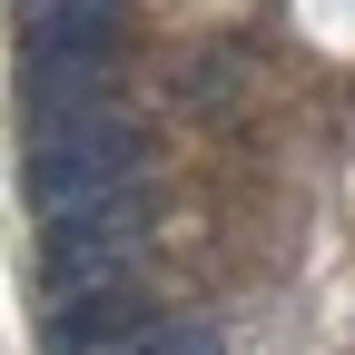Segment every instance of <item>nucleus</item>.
<instances>
[{
  "instance_id": "obj_1",
  "label": "nucleus",
  "mask_w": 355,
  "mask_h": 355,
  "mask_svg": "<svg viewBox=\"0 0 355 355\" xmlns=\"http://www.w3.org/2000/svg\"><path fill=\"white\" fill-rule=\"evenodd\" d=\"M139 158H148V139H139L128 119H109V109H60V119L30 128L20 188H30L40 217H50V207H79V198L128 188V178H139Z\"/></svg>"
},
{
  "instance_id": "obj_2",
  "label": "nucleus",
  "mask_w": 355,
  "mask_h": 355,
  "mask_svg": "<svg viewBox=\"0 0 355 355\" xmlns=\"http://www.w3.org/2000/svg\"><path fill=\"white\" fill-rule=\"evenodd\" d=\"M139 237V198L109 188V198H79V207H50L40 217V277H50V306L79 296V286H109V266Z\"/></svg>"
},
{
  "instance_id": "obj_3",
  "label": "nucleus",
  "mask_w": 355,
  "mask_h": 355,
  "mask_svg": "<svg viewBox=\"0 0 355 355\" xmlns=\"http://www.w3.org/2000/svg\"><path fill=\"white\" fill-rule=\"evenodd\" d=\"M50 355H99V345H119V336H139V306H128V286H79V296H60L50 306Z\"/></svg>"
},
{
  "instance_id": "obj_4",
  "label": "nucleus",
  "mask_w": 355,
  "mask_h": 355,
  "mask_svg": "<svg viewBox=\"0 0 355 355\" xmlns=\"http://www.w3.org/2000/svg\"><path fill=\"white\" fill-rule=\"evenodd\" d=\"M109 355H217V326H207V316H158V326H139V336H119Z\"/></svg>"
},
{
  "instance_id": "obj_5",
  "label": "nucleus",
  "mask_w": 355,
  "mask_h": 355,
  "mask_svg": "<svg viewBox=\"0 0 355 355\" xmlns=\"http://www.w3.org/2000/svg\"><path fill=\"white\" fill-rule=\"evenodd\" d=\"M30 10H40V0H30Z\"/></svg>"
}]
</instances>
